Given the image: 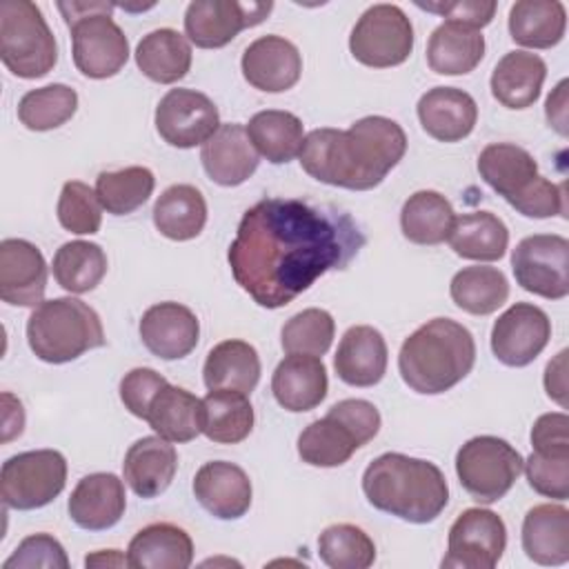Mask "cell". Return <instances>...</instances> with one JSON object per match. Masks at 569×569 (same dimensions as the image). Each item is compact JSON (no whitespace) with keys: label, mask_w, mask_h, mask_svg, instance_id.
<instances>
[{"label":"cell","mask_w":569,"mask_h":569,"mask_svg":"<svg viewBox=\"0 0 569 569\" xmlns=\"http://www.w3.org/2000/svg\"><path fill=\"white\" fill-rule=\"evenodd\" d=\"M362 244L365 233L336 207L264 198L244 211L229 247V267L253 302L280 309L327 271L345 269Z\"/></svg>","instance_id":"1"},{"label":"cell","mask_w":569,"mask_h":569,"mask_svg":"<svg viewBox=\"0 0 569 569\" xmlns=\"http://www.w3.org/2000/svg\"><path fill=\"white\" fill-rule=\"evenodd\" d=\"M407 133L385 116H365L349 129H313L305 136L300 167L318 182L369 191L402 160Z\"/></svg>","instance_id":"2"},{"label":"cell","mask_w":569,"mask_h":569,"mask_svg":"<svg viewBox=\"0 0 569 569\" xmlns=\"http://www.w3.org/2000/svg\"><path fill=\"white\" fill-rule=\"evenodd\" d=\"M362 491L378 511L413 525L433 522L449 502V485L440 467L396 451L369 462Z\"/></svg>","instance_id":"3"},{"label":"cell","mask_w":569,"mask_h":569,"mask_svg":"<svg viewBox=\"0 0 569 569\" xmlns=\"http://www.w3.org/2000/svg\"><path fill=\"white\" fill-rule=\"evenodd\" d=\"M476 362V342L467 327L451 318H433L418 327L400 347L398 371L402 382L425 396L445 393L469 376Z\"/></svg>","instance_id":"4"},{"label":"cell","mask_w":569,"mask_h":569,"mask_svg":"<svg viewBox=\"0 0 569 569\" xmlns=\"http://www.w3.org/2000/svg\"><path fill=\"white\" fill-rule=\"evenodd\" d=\"M480 178L527 218L567 216L565 184L538 173L533 156L511 142L487 144L478 156Z\"/></svg>","instance_id":"5"},{"label":"cell","mask_w":569,"mask_h":569,"mask_svg":"<svg viewBox=\"0 0 569 569\" xmlns=\"http://www.w3.org/2000/svg\"><path fill=\"white\" fill-rule=\"evenodd\" d=\"M29 349L49 365H64L107 342L100 316L82 300H42L27 320Z\"/></svg>","instance_id":"6"},{"label":"cell","mask_w":569,"mask_h":569,"mask_svg":"<svg viewBox=\"0 0 569 569\" xmlns=\"http://www.w3.org/2000/svg\"><path fill=\"white\" fill-rule=\"evenodd\" d=\"M0 58L13 76L24 80L42 78L56 67L58 44L36 2H0Z\"/></svg>","instance_id":"7"},{"label":"cell","mask_w":569,"mask_h":569,"mask_svg":"<svg viewBox=\"0 0 569 569\" xmlns=\"http://www.w3.org/2000/svg\"><path fill=\"white\" fill-rule=\"evenodd\" d=\"M525 458L498 436H476L456 453V473L462 489L482 505L498 502L522 473Z\"/></svg>","instance_id":"8"},{"label":"cell","mask_w":569,"mask_h":569,"mask_svg":"<svg viewBox=\"0 0 569 569\" xmlns=\"http://www.w3.org/2000/svg\"><path fill=\"white\" fill-rule=\"evenodd\" d=\"M67 485V460L56 449H36L11 456L0 469L4 507L29 511L53 502Z\"/></svg>","instance_id":"9"},{"label":"cell","mask_w":569,"mask_h":569,"mask_svg":"<svg viewBox=\"0 0 569 569\" xmlns=\"http://www.w3.org/2000/svg\"><path fill=\"white\" fill-rule=\"evenodd\" d=\"M349 49L365 67H398L413 51L411 20L398 4H373L353 24Z\"/></svg>","instance_id":"10"},{"label":"cell","mask_w":569,"mask_h":569,"mask_svg":"<svg viewBox=\"0 0 569 569\" xmlns=\"http://www.w3.org/2000/svg\"><path fill=\"white\" fill-rule=\"evenodd\" d=\"M516 282L540 298L562 300L569 293V240L558 233H533L511 251Z\"/></svg>","instance_id":"11"},{"label":"cell","mask_w":569,"mask_h":569,"mask_svg":"<svg viewBox=\"0 0 569 569\" xmlns=\"http://www.w3.org/2000/svg\"><path fill=\"white\" fill-rule=\"evenodd\" d=\"M76 69L93 80L113 78L129 60V40L111 18L96 11L69 22Z\"/></svg>","instance_id":"12"},{"label":"cell","mask_w":569,"mask_h":569,"mask_svg":"<svg viewBox=\"0 0 569 569\" xmlns=\"http://www.w3.org/2000/svg\"><path fill=\"white\" fill-rule=\"evenodd\" d=\"M507 547V527L491 509H465L449 529L442 567L493 569Z\"/></svg>","instance_id":"13"},{"label":"cell","mask_w":569,"mask_h":569,"mask_svg":"<svg viewBox=\"0 0 569 569\" xmlns=\"http://www.w3.org/2000/svg\"><path fill=\"white\" fill-rule=\"evenodd\" d=\"M271 9L273 2L256 0H193L184 11V33L200 49H220L242 29L260 24Z\"/></svg>","instance_id":"14"},{"label":"cell","mask_w":569,"mask_h":569,"mask_svg":"<svg viewBox=\"0 0 569 569\" xmlns=\"http://www.w3.org/2000/svg\"><path fill=\"white\" fill-rule=\"evenodd\" d=\"M220 127L213 100L196 89H169L156 107L160 138L178 149L204 144Z\"/></svg>","instance_id":"15"},{"label":"cell","mask_w":569,"mask_h":569,"mask_svg":"<svg viewBox=\"0 0 569 569\" xmlns=\"http://www.w3.org/2000/svg\"><path fill=\"white\" fill-rule=\"evenodd\" d=\"M549 338V316L531 302H516L493 322L491 351L507 367H527L542 353Z\"/></svg>","instance_id":"16"},{"label":"cell","mask_w":569,"mask_h":569,"mask_svg":"<svg viewBox=\"0 0 569 569\" xmlns=\"http://www.w3.org/2000/svg\"><path fill=\"white\" fill-rule=\"evenodd\" d=\"M42 251L22 238L0 242V298L13 307H38L47 289Z\"/></svg>","instance_id":"17"},{"label":"cell","mask_w":569,"mask_h":569,"mask_svg":"<svg viewBox=\"0 0 569 569\" xmlns=\"http://www.w3.org/2000/svg\"><path fill=\"white\" fill-rule=\"evenodd\" d=\"M240 67L253 89L282 93L300 80L302 56L291 40L271 33L260 36L244 49Z\"/></svg>","instance_id":"18"},{"label":"cell","mask_w":569,"mask_h":569,"mask_svg":"<svg viewBox=\"0 0 569 569\" xmlns=\"http://www.w3.org/2000/svg\"><path fill=\"white\" fill-rule=\"evenodd\" d=\"M142 345L162 360H180L189 356L200 336V322L196 313L180 302L151 305L140 318Z\"/></svg>","instance_id":"19"},{"label":"cell","mask_w":569,"mask_h":569,"mask_svg":"<svg viewBox=\"0 0 569 569\" xmlns=\"http://www.w3.org/2000/svg\"><path fill=\"white\" fill-rule=\"evenodd\" d=\"M193 496L213 518L238 520L249 511L253 489L242 467L211 460L196 471Z\"/></svg>","instance_id":"20"},{"label":"cell","mask_w":569,"mask_h":569,"mask_svg":"<svg viewBox=\"0 0 569 569\" xmlns=\"http://www.w3.org/2000/svg\"><path fill=\"white\" fill-rule=\"evenodd\" d=\"M124 485L116 473H89L78 480L69 496L71 520L87 531H104L124 516Z\"/></svg>","instance_id":"21"},{"label":"cell","mask_w":569,"mask_h":569,"mask_svg":"<svg viewBox=\"0 0 569 569\" xmlns=\"http://www.w3.org/2000/svg\"><path fill=\"white\" fill-rule=\"evenodd\" d=\"M200 160L207 176L220 187H238L247 182L260 162L247 129L238 122L220 124L202 144Z\"/></svg>","instance_id":"22"},{"label":"cell","mask_w":569,"mask_h":569,"mask_svg":"<svg viewBox=\"0 0 569 569\" xmlns=\"http://www.w3.org/2000/svg\"><path fill=\"white\" fill-rule=\"evenodd\" d=\"M327 367L318 356L309 353H289L271 376L276 402L291 413L316 409L327 398Z\"/></svg>","instance_id":"23"},{"label":"cell","mask_w":569,"mask_h":569,"mask_svg":"<svg viewBox=\"0 0 569 569\" xmlns=\"http://www.w3.org/2000/svg\"><path fill=\"white\" fill-rule=\"evenodd\" d=\"M387 360L389 351L382 333L369 325H356L340 338L333 369L351 387H373L385 378Z\"/></svg>","instance_id":"24"},{"label":"cell","mask_w":569,"mask_h":569,"mask_svg":"<svg viewBox=\"0 0 569 569\" xmlns=\"http://www.w3.org/2000/svg\"><path fill=\"white\" fill-rule=\"evenodd\" d=\"M418 120L433 140L460 142L478 122V104L462 89L433 87L418 100Z\"/></svg>","instance_id":"25"},{"label":"cell","mask_w":569,"mask_h":569,"mask_svg":"<svg viewBox=\"0 0 569 569\" xmlns=\"http://www.w3.org/2000/svg\"><path fill=\"white\" fill-rule=\"evenodd\" d=\"M178 469V453L173 445L160 436L136 440L122 462L124 482L140 498H158L167 491Z\"/></svg>","instance_id":"26"},{"label":"cell","mask_w":569,"mask_h":569,"mask_svg":"<svg viewBox=\"0 0 569 569\" xmlns=\"http://www.w3.org/2000/svg\"><path fill=\"white\" fill-rule=\"evenodd\" d=\"M127 558L136 569H187L193 562V542L182 527L153 522L131 538Z\"/></svg>","instance_id":"27"},{"label":"cell","mask_w":569,"mask_h":569,"mask_svg":"<svg viewBox=\"0 0 569 569\" xmlns=\"http://www.w3.org/2000/svg\"><path fill=\"white\" fill-rule=\"evenodd\" d=\"M547 64L538 53L509 51L491 73V96L507 109H527L540 98Z\"/></svg>","instance_id":"28"},{"label":"cell","mask_w":569,"mask_h":569,"mask_svg":"<svg viewBox=\"0 0 569 569\" xmlns=\"http://www.w3.org/2000/svg\"><path fill=\"white\" fill-rule=\"evenodd\" d=\"M522 551L545 567L569 560V511L562 505H536L522 520Z\"/></svg>","instance_id":"29"},{"label":"cell","mask_w":569,"mask_h":569,"mask_svg":"<svg viewBox=\"0 0 569 569\" xmlns=\"http://www.w3.org/2000/svg\"><path fill=\"white\" fill-rule=\"evenodd\" d=\"M485 58V36L478 29L445 20L427 42V64L440 76H465Z\"/></svg>","instance_id":"30"},{"label":"cell","mask_w":569,"mask_h":569,"mask_svg":"<svg viewBox=\"0 0 569 569\" xmlns=\"http://www.w3.org/2000/svg\"><path fill=\"white\" fill-rule=\"evenodd\" d=\"M144 420L160 438L169 442H189L202 433V400L191 391L167 382L153 396Z\"/></svg>","instance_id":"31"},{"label":"cell","mask_w":569,"mask_h":569,"mask_svg":"<svg viewBox=\"0 0 569 569\" xmlns=\"http://www.w3.org/2000/svg\"><path fill=\"white\" fill-rule=\"evenodd\" d=\"M202 378L207 389H233L251 393L260 380V358L253 345L244 340L218 342L204 360Z\"/></svg>","instance_id":"32"},{"label":"cell","mask_w":569,"mask_h":569,"mask_svg":"<svg viewBox=\"0 0 569 569\" xmlns=\"http://www.w3.org/2000/svg\"><path fill=\"white\" fill-rule=\"evenodd\" d=\"M565 29L567 11L560 0H518L509 9V33L520 47L551 49Z\"/></svg>","instance_id":"33"},{"label":"cell","mask_w":569,"mask_h":569,"mask_svg":"<svg viewBox=\"0 0 569 569\" xmlns=\"http://www.w3.org/2000/svg\"><path fill=\"white\" fill-rule=\"evenodd\" d=\"M136 64L149 80L173 84L191 69V44L176 29H156L138 42Z\"/></svg>","instance_id":"34"},{"label":"cell","mask_w":569,"mask_h":569,"mask_svg":"<svg viewBox=\"0 0 569 569\" xmlns=\"http://www.w3.org/2000/svg\"><path fill=\"white\" fill-rule=\"evenodd\" d=\"M447 240L460 258L493 262L500 260L509 247V229L491 211H471L453 220Z\"/></svg>","instance_id":"35"},{"label":"cell","mask_w":569,"mask_h":569,"mask_svg":"<svg viewBox=\"0 0 569 569\" xmlns=\"http://www.w3.org/2000/svg\"><path fill=\"white\" fill-rule=\"evenodd\" d=\"M207 222V202L193 184H171L153 204L156 229L176 242L193 240Z\"/></svg>","instance_id":"36"},{"label":"cell","mask_w":569,"mask_h":569,"mask_svg":"<svg viewBox=\"0 0 569 569\" xmlns=\"http://www.w3.org/2000/svg\"><path fill=\"white\" fill-rule=\"evenodd\" d=\"M253 407L242 391L211 389L202 398V433L218 445L242 442L253 429Z\"/></svg>","instance_id":"37"},{"label":"cell","mask_w":569,"mask_h":569,"mask_svg":"<svg viewBox=\"0 0 569 569\" xmlns=\"http://www.w3.org/2000/svg\"><path fill=\"white\" fill-rule=\"evenodd\" d=\"M456 213L451 202L431 189L416 191L409 196L400 211L402 236L413 244L433 247L449 238Z\"/></svg>","instance_id":"38"},{"label":"cell","mask_w":569,"mask_h":569,"mask_svg":"<svg viewBox=\"0 0 569 569\" xmlns=\"http://www.w3.org/2000/svg\"><path fill=\"white\" fill-rule=\"evenodd\" d=\"M244 129L258 156L267 158L271 164H284L293 160L302 149V120L291 111H258L256 116H251Z\"/></svg>","instance_id":"39"},{"label":"cell","mask_w":569,"mask_h":569,"mask_svg":"<svg viewBox=\"0 0 569 569\" xmlns=\"http://www.w3.org/2000/svg\"><path fill=\"white\" fill-rule=\"evenodd\" d=\"M360 442L356 433L333 413L313 420L298 436V456L311 467H340L345 465Z\"/></svg>","instance_id":"40"},{"label":"cell","mask_w":569,"mask_h":569,"mask_svg":"<svg viewBox=\"0 0 569 569\" xmlns=\"http://www.w3.org/2000/svg\"><path fill=\"white\" fill-rule=\"evenodd\" d=\"M451 300L458 309L471 316H489L498 311L509 298V282L496 267H465L449 284Z\"/></svg>","instance_id":"41"},{"label":"cell","mask_w":569,"mask_h":569,"mask_svg":"<svg viewBox=\"0 0 569 569\" xmlns=\"http://www.w3.org/2000/svg\"><path fill=\"white\" fill-rule=\"evenodd\" d=\"M56 282L69 293L93 291L107 273V253L89 240L64 242L51 262Z\"/></svg>","instance_id":"42"},{"label":"cell","mask_w":569,"mask_h":569,"mask_svg":"<svg viewBox=\"0 0 569 569\" xmlns=\"http://www.w3.org/2000/svg\"><path fill=\"white\" fill-rule=\"evenodd\" d=\"M156 178L147 167H124L118 171H102L96 178V196L113 216H127L140 209L153 193Z\"/></svg>","instance_id":"43"},{"label":"cell","mask_w":569,"mask_h":569,"mask_svg":"<svg viewBox=\"0 0 569 569\" xmlns=\"http://www.w3.org/2000/svg\"><path fill=\"white\" fill-rule=\"evenodd\" d=\"M78 93L67 84H47L27 91L18 102V120L29 131H51L73 118Z\"/></svg>","instance_id":"44"},{"label":"cell","mask_w":569,"mask_h":569,"mask_svg":"<svg viewBox=\"0 0 569 569\" xmlns=\"http://www.w3.org/2000/svg\"><path fill=\"white\" fill-rule=\"evenodd\" d=\"M318 556L331 569H367L376 560V545L365 529L338 522L318 536Z\"/></svg>","instance_id":"45"},{"label":"cell","mask_w":569,"mask_h":569,"mask_svg":"<svg viewBox=\"0 0 569 569\" xmlns=\"http://www.w3.org/2000/svg\"><path fill=\"white\" fill-rule=\"evenodd\" d=\"M336 333V322L325 309H305L291 316L280 333V345L287 353L322 356L329 351Z\"/></svg>","instance_id":"46"},{"label":"cell","mask_w":569,"mask_h":569,"mask_svg":"<svg viewBox=\"0 0 569 569\" xmlns=\"http://www.w3.org/2000/svg\"><path fill=\"white\" fill-rule=\"evenodd\" d=\"M58 222L76 236L98 233L102 224V204L96 189L80 180L64 182L58 198Z\"/></svg>","instance_id":"47"},{"label":"cell","mask_w":569,"mask_h":569,"mask_svg":"<svg viewBox=\"0 0 569 569\" xmlns=\"http://www.w3.org/2000/svg\"><path fill=\"white\" fill-rule=\"evenodd\" d=\"M529 487L547 498H569V453H531L525 465Z\"/></svg>","instance_id":"48"},{"label":"cell","mask_w":569,"mask_h":569,"mask_svg":"<svg viewBox=\"0 0 569 569\" xmlns=\"http://www.w3.org/2000/svg\"><path fill=\"white\" fill-rule=\"evenodd\" d=\"M33 567L67 569L69 558L64 553V547L49 533H31L2 562V569H33Z\"/></svg>","instance_id":"49"},{"label":"cell","mask_w":569,"mask_h":569,"mask_svg":"<svg viewBox=\"0 0 569 569\" xmlns=\"http://www.w3.org/2000/svg\"><path fill=\"white\" fill-rule=\"evenodd\" d=\"M167 385V378L149 367H136L120 380V400L136 418H147L153 396Z\"/></svg>","instance_id":"50"},{"label":"cell","mask_w":569,"mask_h":569,"mask_svg":"<svg viewBox=\"0 0 569 569\" xmlns=\"http://www.w3.org/2000/svg\"><path fill=\"white\" fill-rule=\"evenodd\" d=\"M329 413L340 418L356 433L360 447L367 445L369 440H373L380 431V411L369 400L347 398V400L336 402L329 409Z\"/></svg>","instance_id":"51"},{"label":"cell","mask_w":569,"mask_h":569,"mask_svg":"<svg viewBox=\"0 0 569 569\" xmlns=\"http://www.w3.org/2000/svg\"><path fill=\"white\" fill-rule=\"evenodd\" d=\"M420 9H427L431 13H438L442 18H447L449 22H458L471 29H482L493 20L496 13V2L491 0H462V2H442V4H425V2H416Z\"/></svg>","instance_id":"52"},{"label":"cell","mask_w":569,"mask_h":569,"mask_svg":"<svg viewBox=\"0 0 569 569\" xmlns=\"http://www.w3.org/2000/svg\"><path fill=\"white\" fill-rule=\"evenodd\" d=\"M531 447L536 453H569L567 413H542L531 427Z\"/></svg>","instance_id":"53"},{"label":"cell","mask_w":569,"mask_h":569,"mask_svg":"<svg viewBox=\"0 0 569 569\" xmlns=\"http://www.w3.org/2000/svg\"><path fill=\"white\" fill-rule=\"evenodd\" d=\"M567 349H562L553 360H549L545 369V389L551 400H556L560 407H567Z\"/></svg>","instance_id":"54"},{"label":"cell","mask_w":569,"mask_h":569,"mask_svg":"<svg viewBox=\"0 0 569 569\" xmlns=\"http://www.w3.org/2000/svg\"><path fill=\"white\" fill-rule=\"evenodd\" d=\"M22 429H24L22 402L13 393L4 391L2 393V442L18 438Z\"/></svg>","instance_id":"55"},{"label":"cell","mask_w":569,"mask_h":569,"mask_svg":"<svg viewBox=\"0 0 569 569\" xmlns=\"http://www.w3.org/2000/svg\"><path fill=\"white\" fill-rule=\"evenodd\" d=\"M567 80H560L558 87L553 89V93L547 98V122L560 133L567 136Z\"/></svg>","instance_id":"56"},{"label":"cell","mask_w":569,"mask_h":569,"mask_svg":"<svg viewBox=\"0 0 569 569\" xmlns=\"http://www.w3.org/2000/svg\"><path fill=\"white\" fill-rule=\"evenodd\" d=\"M58 9L64 16V22L69 24L71 20L96 13V11H113L116 4H111V2H58Z\"/></svg>","instance_id":"57"},{"label":"cell","mask_w":569,"mask_h":569,"mask_svg":"<svg viewBox=\"0 0 569 569\" xmlns=\"http://www.w3.org/2000/svg\"><path fill=\"white\" fill-rule=\"evenodd\" d=\"M87 567H124L129 565V558H124L118 549H107V551H96L84 558Z\"/></svg>","instance_id":"58"}]
</instances>
